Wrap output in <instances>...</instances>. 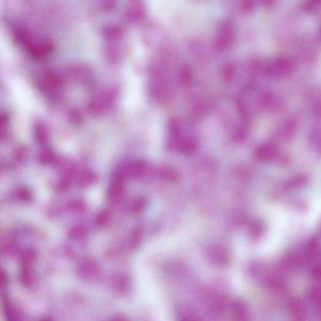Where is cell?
<instances>
[{
    "label": "cell",
    "instance_id": "cell-1",
    "mask_svg": "<svg viewBox=\"0 0 321 321\" xmlns=\"http://www.w3.org/2000/svg\"><path fill=\"white\" fill-rule=\"evenodd\" d=\"M77 273L82 280L92 282L99 277L100 269L99 265L94 260H85L78 267Z\"/></svg>",
    "mask_w": 321,
    "mask_h": 321
},
{
    "label": "cell",
    "instance_id": "cell-2",
    "mask_svg": "<svg viewBox=\"0 0 321 321\" xmlns=\"http://www.w3.org/2000/svg\"><path fill=\"white\" fill-rule=\"evenodd\" d=\"M132 285L131 278L124 274L113 275L111 280V287L114 293L118 295H124L130 290Z\"/></svg>",
    "mask_w": 321,
    "mask_h": 321
},
{
    "label": "cell",
    "instance_id": "cell-3",
    "mask_svg": "<svg viewBox=\"0 0 321 321\" xmlns=\"http://www.w3.org/2000/svg\"><path fill=\"white\" fill-rule=\"evenodd\" d=\"M256 157L262 161L269 162L275 160L278 157V149L271 144L260 146L256 151Z\"/></svg>",
    "mask_w": 321,
    "mask_h": 321
},
{
    "label": "cell",
    "instance_id": "cell-4",
    "mask_svg": "<svg viewBox=\"0 0 321 321\" xmlns=\"http://www.w3.org/2000/svg\"><path fill=\"white\" fill-rule=\"evenodd\" d=\"M120 180H116L112 185H111L110 189H109V197L111 199L116 200L120 198L123 192V188L122 185L120 183Z\"/></svg>",
    "mask_w": 321,
    "mask_h": 321
},
{
    "label": "cell",
    "instance_id": "cell-5",
    "mask_svg": "<svg viewBox=\"0 0 321 321\" xmlns=\"http://www.w3.org/2000/svg\"><path fill=\"white\" fill-rule=\"evenodd\" d=\"M145 165L143 162H138L132 165L129 168V174L131 175L135 176V177H139L142 175L144 172Z\"/></svg>",
    "mask_w": 321,
    "mask_h": 321
},
{
    "label": "cell",
    "instance_id": "cell-6",
    "mask_svg": "<svg viewBox=\"0 0 321 321\" xmlns=\"http://www.w3.org/2000/svg\"><path fill=\"white\" fill-rule=\"evenodd\" d=\"M95 177L91 173H85L82 174L80 177V184L82 186H88V185L92 184Z\"/></svg>",
    "mask_w": 321,
    "mask_h": 321
},
{
    "label": "cell",
    "instance_id": "cell-7",
    "mask_svg": "<svg viewBox=\"0 0 321 321\" xmlns=\"http://www.w3.org/2000/svg\"><path fill=\"white\" fill-rule=\"evenodd\" d=\"M109 220L108 214L107 212H102L98 215L96 224L98 227H102L107 224Z\"/></svg>",
    "mask_w": 321,
    "mask_h": 321
},
{
    "label": "cell",
    "instance_id": "cell-8",
    "mask_svg": "<svg viewBox=\"0 0 321 321\" xmlns=\"http://www.w3.org/2000/svg\"><path fill=\"white\" fill-rule=\"evenodd\" d=\"M146 205V201L144 199L138 200L135 204L133 205L132 209L134 212H139L141 211Z\"/></svg>",
    "mask_w": 321,
    "mask_h": 321
},
{
    "label": "cell",
    "instance_id": "cell-9",
    "mask_svg": "<svg viewBox=\"0 0 321 321\" xmlns=\"http://www.w3.org/2000/svg\"><path fill=\"white\" fill-rule=\"evenodd\" d=\"M109 321H128V320L123 314H117L114 316Z\"/></svg>",
    "mask_w": 321,
    "mask_h": 321
},
{
    "label": "cell",
    "instance_id": "cell-10",
    "mask_svg": "<svg viewBox=\"0 0 321 321\" xmlns=\"http://www.w3.org/2000/svg\"><path fill=\"white\" fill-rule=\"evenodd\" d=\"M182 321H198L193 320V319L185 318L184 319V320H183Z\"/></svg>",
    "mask_w": 321,
    "mask_h": 321
}]
</instances>
